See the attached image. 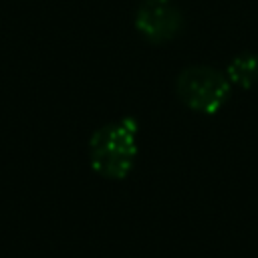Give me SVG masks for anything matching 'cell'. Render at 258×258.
I'll list each match as a JSON object with an SVG mask.
<instances>
[{"instance_id": "6da1fadb", "label": "cell", "mask_w": 258, "mask_h": 258, "mask_svg": "<svg viewBox=\"0 0 258 258\" xmlns=\"http://www.w3.org/2000/svg\"><path fill=\"white\" fill-rule=\"evenodd\" d=\"M137 157V123L129 117L99 127L89 139V161L95 173L107 179H123Z\"/></svg>"}, {"instance_id": "7a4b0ae2", "label": "cell", "mask_w": 258, "mask_h": 258, "mask_svg": "<svg viewBox=\"0 0 258 258\" xmlns=\"http://www.w3.org/2000/svg\"><path fill=\"white\" fill-rule=\"evenodd\" d=\"M175 91L179 101L191 111L202 115H214L230 99L232 83L228 81L226 73L214 67L191 64L177 75Z\"/></svg>"}, {"instance_id": "3957f363", "label": "cell", "mask_w": 258, "mask_h": 258, "mask_svg": "<svg viewBox=\"0 0 258 258\" xmlns=\"http://www.w3.org/2000/svg\"><path fill=\"white\" fill-rule=\"evenodd\" d=\"M137 32L153 44H163L173 40L183 30L181 10L169 2H145L135 12Z\"/></svg>"}, {"instance_id": "277c9868", "label": "cell", "mask_w": 258, "mask_h": 258, "mask_svg": "<svg viewBox=\"0 0 258 258\" xmlns=\"http://www.w3.org/2000/svg\"><path fill=\"white\" fill-rule=\"evenodd\" d=\"M226 77L232 85L240 89H250L258 83V54L242 52L234 56L226 69Z\"/></svg>"}, {"instance_id": "5b68a950", "label": "cell", "mask_w": 258, "mask_h": 258, "mask_svg": "<svg viewBox=\"0 0 258 258\" xmlns=\"http://www.w3.org/2000/svg\"><path fill=\"white\" fill-rule=\"evenodd\" d=\"M145 2H169V0H145Z\"/></svg>"}]
</instances>
